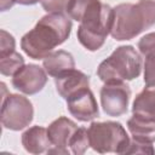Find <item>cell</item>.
<instances>
[{
	"mask_svg": "<svg viewBox=\"0 0 155 155\" xmlns=\"http://www.w3.org/2000/svg\"><path fill=\"white\" fill-rule=\"evenodd\" d=\"M71 21L63 12L44 16L35 27L25 33L21 47L33 59H44L53 48L63 44L70 35Z\"/></svg>",
	"mask_w": 155,
	"mask_h": 155,
	"instance_id": "1",
	"label": "cell"
},
{
	"mask_svg": "<svg viewBox=\"0 0 155 155\" xmlns=\"http://www.w3.org/2000/svg\"><path fill=\"white\" fill-rule=\"evenodd\" d=\"M155 24V0H139L137 4H120L114 7L111 36L115 40H131Z\"/></svg>",
	"mask_w": 155,
	"mask_h": 155,
	"instance_id": "2",
	"label": "cell"
},
{
	"mask_svg": "<svg viewBox=\"0 0 155 155\" xmlns=\"http://www.w3.org/2000/svg\"><path fill=\"white\" fill-rule=\"evenodd\" d=\"M114 23V8L99 0L94 1L84 15L78 28V39L88 51L99 50Z\"/></svg>",
	"mask_w": 155,
	"mask_h": 155,
	"instance_id": "3",
	"label": "cell"
},
{
	"mask_svg": "<svg viewBox=\"0 0 155 155\" xmlns=\"http://www.w3.org/2000/svg\"><path fill=\"white\" fill-rule=\"evenodd\" d=\"M142 71V58L133 46L117 47L97 69V75L103 82H119L133 80Z\"/></svg>",
	"mask_w": 155,
	"mask_h": 155,
	"instance_id": "4",
	"label": "cell"
},
{
	"mask_svg": "<svg viewBox=\"0 0 155 155\" xmlns=\"http://www.w3.org/2000/svg\"><path fill=\"white\" fill-rule=\"evenodd\" d=\"M90 147L101 153L124 154L130 144V137L120 122H92L88 127Z\"/></svg>",
	"mask_w": 155,
	"mask_h": 155,
	"instance_id": "5",
	"label": "cell"
},
{
	"mask_svg": "<svg viewBox=\"0 0 155 155\" xmlns=\"http://www.w3.org/2000/svg\"><path fill=\"white\" fill-rule=\"evenodd\" d=\"M1 125L4 128L19 131L29 126L34 116L31 102L21 94H8L1 101Z\"/></svg>",
	"mask_w": 155,
	"mask_h": 155,
	"instance_id": "6",
	"label": "cell"
},
{
	"mask_svg": "<svg viewBox=\"0 0 155 155\" xmlns=\"http://www.w3.org/2000/svg\"><path fill=\"white\" fill-rule=\"evenodd\" d=\"M131 88L124 81L105 82L101 88V104L109 116H120L127 111Z\"/></svg>",
	"mask_w": 155,
	"mask_h": 155,
	"instance_id": "7",
	"label": "cell"
},
{
	"mask_svg": "<svg viewBox=\"0 0 155 155\" xmlns=\"http://www.w3.org/2000/svg\"><path fill=\"white\" fill-rule=\"evenodd\" d=\"M47 82V73L36 64L23 65L12 78V86L25 94L40 92Z\"/></svg>",
	"mask_w": 155,
	"mask_h": 155,
	"instance_id": "8",
	"label": "cell"
},
{
	"mask_svg": "<svg viewBox=\"0 0 155 155\" xmlns=\"http://www.w3.org/2000/svg\"><path fill=\"white\" fill-rule=\"evenodd\" d=\"M69 113L80 121H91L98 116V105L92 91L86 87L67 99Z\"/></svg>",
	"mask_w": 155,
	"mask_h": 155,
	"instance_id": "9",
	"label": "cell"
},
{
	"mask_svg": "<svg viewBox=\"0 0 155 155\" xmlns=\"http://www.w3.org/2000/svg\"><path fill=\"white\" fill-rule=\"evenodd\" d=\"M54 84H56V88L59 96L67 101L70 96H73L78 91L88 87L90 76L74 68L56 76Z\"/></svg>",
	"mask_w": 155,
	"mask_h": 155,
	"instance_id": "10",
	"label": "cell"
},
{
	"mask_svg": "<svg viewBox=\"0 0 155 155\" xmlns=\"http://www.w3.org/2000/svg\"><path fill=\"white\" fill-rule=\"evenodd\" d=\"M76 130H78V126L74 121H71L65 116H61L50 124V126L47 127V133L54 148H58L69 153L68 150L69 140Z\"/></svg>",
	"mask_w": 155,
	"mask_h": 155,
	"instance_id": "11",
	"label": "cell"
},
{
	"mask_svg": "<svg viewBox=\"0 0 155 155\" xmlns=\"http://www.w3.org/2000/svg\"><path fill=\"white\" fill-rule=\"evenodd\" d=\"M22 144L24 149L30 154H41L47 151L52 145L47 128L41 126H33L22 134Z\"/></svg>",
	"mask_w": 155,
	"mask_h": 155,
	"instance_id": "12",
	"label": "cell"
},
{
	"mask_svg": "<svg viewBox=\"0 0 155 155\" xmlns=\"http://www.w3.org/2000/svg\"><path fill=\"white\" fill-rule=\"evenodd\" d=\"M132 113L155 122V81L147 84V86L137 94L133 101Z\"/></svg>",
	"mask_w": 155,
	"mask_h": 155,
	"instance_id": "13",
	"label": "cell"
},
{
	"mask_svg": "<svg viewBox=\"0 0 155 155\" xmlns=\"http://www.w3.org/2000/svg\"><path fill=\"white\" fill-rule=\"evenodd\" d=\"M42 65L48 75L56 78L67 70L74 69L75 61L69 52L64 50H58V51H52L51 53H48L44 58Z\"/></svg>",
	"mask_w": 155,
	"mask_h": 155,
	"instance_id": "14",
	"label": "cell"
},
{
	"mask_svg": "<svg viewBox=\"0 0 155 155\" xmlns=\"http://www.w3.org/2000/svg\"><path fill=\"white\" fill-rule=\"evenodd\" d=\"M138 48L144 57V81L151 84L155 81V33L145 34L138 41Z\"/></svg>",
	"mask_w": 155,
	"mask_h": 155,
	"instance_id": "15",
	"label": "cell"
},
{
	"mask_svg": "<svg viewBox=\"0 0 155 155\" xmlns=\"http://www.w3.org/2000/svg\"><path fill=\"white\" fill-rule=\"evenodd\" d=\"M127 128L132 134V138L144 143L155 142V122L137 115H132L127 121Z\"/></svg>",
	"mask_w": 155,
	"mask_h": 155,
	"instance_id": "16",
	"label": "cell"
},
{
	"mask_svg": "<svg viewBox=\"0 0 155 155\" xmlns=\"http://www.w3.org/2000/svg\"><path fill=\"white\" fill-rule=\"evenodd\" d=\"M23 65H24V59L16 51L4 57H0V71L2 75L13 76Z\"/></svg>",
	"mask_w": 155,
	"mask_h": 155,
	"instance_id": "17",
	"label": "cell"
},
{
	"mask_svg": "<svg viewBox=\"0 0 155 155\" xmlns=\"http://www.w3.org/2000/svg\"><path fill=\"white\" fill-rule=\"evenodd\" d=\"M68 147H70L71 153H74L76 155L84 154L87 150V148L90 147L88 130L85 127H78V130L71 136Z\"/></svg>",
	"mask_w": 155,
	"mask_h": 155,
	"instance_id": "18",
	"label": "cell"
},
{
	"mask_svg": "<svg viewBox=\"0 0 155 155\" xmlns=\"http://www.w3.org/2000/svg\"><path fill=\"white\" fill-rule=\"evenodd\" d=\"M97 0H69L67 5V13L70 18L80 22L86 13V11L90 8V6Z\"/></svg>",
	"mask_w": 155,
	"mask_h": 155,
	"instance_id": "19",
	"label": "cell"
},
{
	"mask_svg": "<svg viewBox=\"0 0 155 155\" xmlns=\"http://www.w3.org/2000/svg\"><path fill=\"white\" fill-rule=\"evenodd\" d=\"M154 153L155 149L153 147V143H144L132 138L124 154H154Z\"/></svg>",
	"mask_w": 155,
	"mask_h": 155,
	"instance_id": "20",
	"label": "cell"
},
{
	"mask_svg": "<svg viewBox=\"0 0 155 155\" xmlns=\"http://www.w3.org/2000/svg\"><path fill=\"white\" fill-rule=\"evenodd\" d=\"M16 41L15 38L6 30H0V57H4L15 51Z\"/></svg>",
	"mask_w": 155,
	"mask_h": 155,
	"instance_id": "21",
	"label": "cell"
},
{
	"mask_svg": "<svg viewBox=\"0 0 155 155\" xmlns=\"http://www.w3.org/2000/svg\"><path fill=\"white\" fill-rule=\"evenodd\" d=\"M40 2L47 13H61L65 11L69 0H40Z\"/></svg>",
	"mask_w": 155,
	"mask_h": 155,
	"instance_id": "22",
	"label": "cell"
},
{
	"mask_svg": "<svg viewBox=\"0 0 155 155\" xmlns=\"http://www.w3.org/2000/svg\"><path fill=\"white\" fill-rule=\"evenodd\" d=\"M15 4H17V0H0L1 11H6V10L11 8Z\"/></svg>",
	"mask_w": 155,
	"mask_h": 155,
	"instance_id": "23",
	"label": "cell"
},
{
	"mask_svg": "<svg viewBox=\"0 0 155 155\" xmlns=\"http://www.w3.org/2000/svg\"><path fill=\"white\" fill-rule=\"evenodd\" d=\"M40 0H17V4H21V5H35Z\"/></svg>",
	"mask_w": 155,
	"mask_h": 155,
	"instance_id": "24",
	"label": "cell"
}]
</instances>
